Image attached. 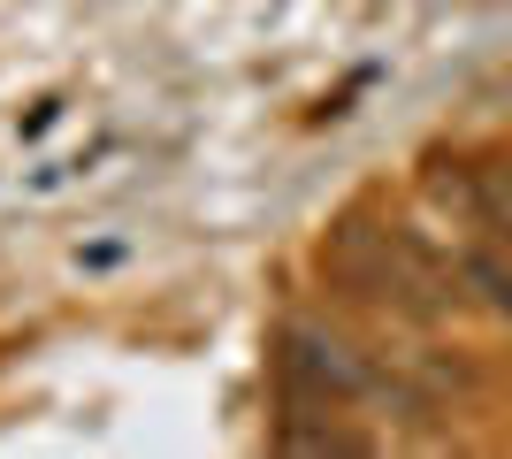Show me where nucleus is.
I'll list each match as a JSON object with an SVG mask.
<instances>
[{"mask_svg": "<svg viewBox=\"0 0 512 459\" xmlns=\"http://www.w3.org/2000/svg\"><path fill=\"white\" fill-rule=\"evenodd\" d=\"M344 284L360 291L367 306H383V314H406V322H436L459 306V276L451 261H436L413 230H375V222H344L337 253H329Z\"/></svg>", "mask_w": 512, "mask_h": 459, "instance_id": "obj_1", "label": "nucleus"}, {"mask_svg": "<svg viewBox=\"0 0 512 459\" xmlns=\"http://www.w3.org/2000/svg\"><path fill=\"white\" fill-rule=\"evenodd\" d=\"M451 276H459V299H474V306H490V314L512 322V253H505V245L459 230V245H451Z\"/></svg>", "mask_w": 512, "mask_h": 459, "instance_id": "obj_2", "label": "nucleus"}]
</instances>
